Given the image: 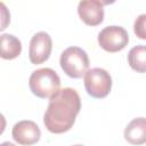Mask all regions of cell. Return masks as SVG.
<instances>
[{
  "mask_svg": "<svg viewBox=\"0 0 146 146\" xmlns=\"http://www.w3.org/2000/svg\"><path fill=\"white\" fill-rule=\"evenodd\" d=\"M124 139L132 145L146 144V117H136L124 129Z\"/></svg>",
  "mask_w": 146,
  "mask_h": 146,
  "instance_id": "9c48e42d",
  "label": "cell"
},
{
  "mask_svg": "<svg viewBox=\"0 0 146 146\" xmlns=\"http://www.w3.org/2000/svg\"><path fill=\"white\" fill-rule=\"evenodd\" d=\"M133 32L137 38L146 40V14L139 15L133 23Z\"/></svg>",
  "mask_w": 146,
  "mask_h": 146,
  "instance_id": "7c38bea8",
  "label": "cell"
},
{
  "mask_svg": "<svg viewBox=\"0 0 146 146\" xmlns=\"http://www.w3.org/2000/svg\"><path fill=\"white\" fill-rule=\"evenodd\" d=\"M11 136L16 143L23 146H30L39 141L41 131L38 124L31 120H23L14 124Z\"/></svg>",
  "mask_w": 146,
  "mask_h": 146,
  "instance_id": "52a82bcc",
  "label": "cell"
},
{
  "mask_svg": "<svg viewBox=\"0 0 146 146\" xmlns=\"http://www.w3.org/2000/svg\"><path fill=\"white\" fill-rule=\"evenodd\" d=\"M1 44V58L3 59H14L18 57L22 52V43L13 34H1L0 36Z\"/></svg>",
  "mask_w": 146,
  "mask_h": 146,
  "instance_id": "30bf717a",
  "label": "cell"
},
{
  "mask_svg": "<svg viewBox=\"0 0 146 146\" xmlns=\"http://www.w3.org/2000/svg\"><path fill=\"white\" fill-rule=\"evenodd\" d=\"M81 99L73 88H64L49 99L43 115V123L51 133H64L68 131L80 112Z\"/></svg>",
  "mask_w": 146,
  "mask_h": 146,
  "instance_id": "6da1fadb",
  "label": "cell"
},
{
  "mask_svg": "<svg viewBox=\"0 0 146 146\" xmlns=\"http://www.w3.org/2000/svg\"><path fill=\"white\" fill-rule=\"evenodd\" d=\"M52 49V40L51 36L46 32H38L35 33L29 47V59L32 64H42L46 62Z\"/></svg>",
  "mask_w": 146,
  "mask_h": 146,
  "instance_id": "8992f818",
  "label": "cell"
},
{
  "mask_svg": "<svg viewBox=\"0 0 146 146\" xmlns=\"http://www.w3.org/2000/svg\"><path fill=\"white\" fill-rule=\"evenodd\" d=\"M128 63L130 67L138 73H146V46L138 44L128 52Z\"/></svg>",
  "mask_w": 146,
  "mask_h": 146,
  "instance_id": "8fae6325",
  "label": "cell"
},
{
  "mask_svg": "<svg viewBox=\"0 0 146 146\" xmlns=\"http://www.w3.org/2000/svg\"><path fill=\"white\" fill-rule=\"evenodd\" d=\"M0 146H16V145H14L13 143H9V141H5V143H2Z\"/></svg>",
  "mask_w": 146,
  "mask_h": 146,
  "instance_id": "4fadbf2b",
  "label": "cell"
},
{
  "mask_svg": "<svg viewBox=\"0 0 146 146\" xmlns=\"http://www.w3.org/2000/svg\"><path fill=\"white\" fill-rule=\"evenodd\" d=\"M129 42V35L122 26H106L98 34V43L100 48L108 52H117L125 48Z\"/></svg>",
  "mask_w": 146,
  "mask_h": 146,
  "instance_id": "5b68a950",
  "label": "cell"
},
{
  "mask_svg": "<svg viewBox=\"0 0 146 146\" xmlns=\"http://www.w3.org/2000/svg\"><path fill=\"white\" fill-rule=\"evenodd\" d=\"M29 87L34 96L46 99L52 97L60 90V79L52 68L42 67L31 74Z\"/></svg>",
  "mask_w": 146,
  "mask_h": 146,
  "instance_id": "7a4b0ae2",
  "label": "cell"
},
{
  "mask_svg": "<svg viewBox=\"0 0 146 146\" xmlns=\"http://www.w3.org/2000/svg\"><path fill=\"white\" fill-rule=\"evenodd\" d=\"M59 64L64 73L73 79H80L89 71L88 54L80 47L66 48L60 55Z\"/></svg>",
  "mask_w": 146,
  "mask_h": 146,
  "instance_id": "3957f363",
  "label": "cell"
},
{
  "mask_svg": "<svg viewBox=\"0 0 146 146\" xmlns=\"http://www.w3.org/2000/svg\"><path fill=\"white\" fill-rule=\"evenodd\" d=\"M84 88L89 96L94 98H104L112 89V78L104 68H91L84 75Z\"/></svg>",
  "mask_w": 146,
  "mask_h": 146,
  "instance_id": "277c9868",
  "label": "cell"
},
{
  "mask_svg": "<svg viewBox=\"0 0 146 146\" xmlns=\"http://www.w3.org/2000/svg\"><path fill=\"white\" fill-rule=\"evenodd\" d=\"M74 146H82V145H74Z\"/></svg>",
  "mask_w": 146,
  "mask_h": 146,
  "instance_id": "5bb4252c",
  "label": "cell"
},
{
  "mask_svg": "<svg viewBox=\"0 0 146 146\" xmlns=\"http://www.w3.org/2000/svg\"><path fill=\"white\" fill-rule=\"evenodd\" d=\"M80 18L89 26H97L104 21V3L99 0H83L78 5Z\"/></svg>",
  "mask_w": 146,
  "mask_h": 146,
  "instance_id": "ba28073f",
  "label": "cell"
}]
</instances>
